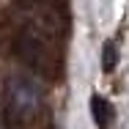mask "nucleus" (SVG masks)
Listing matches in <instances>:
<instances>
[{"mask_svg": "<svg viewBox=\"0 0 129 129\" xmlns=\"http://www.w3.org/2000/svg\"><path fill=\"white\" fill-rule=\"evenodd\" d=\"M14 50L17 58L25 63L30 72L41 74V77H60L63 72V58L58 50V41H50L39 33H30V30H19L17 33V41H14Z\"/></svg>", "mask_w": 129, "mask_h": 129, "instance_id": "nucleus-1", "label": "nucleus"}, {"mask_svg": "<svg viewBox=\"0 0 129 129\" xmlns=\"http://www.w3.org/2000/svg\"><path fill=\"white\" fill-rule=\"evenodd\" d=\"M3 99H6V113H8L11 124H27L41 110L44 93H41V85L33 77L11 74L3 85Z\"/></svg>", "mask_w": 129, "mask_h": 129, "instance_id": "nucleus-2", "label": "nucleus"}, {"mask_svg": "<svg viewBox=\"0 0 129 129\" xmlns=\"http://www.w3.org/2000/svg\"><path fill=\"white\" fill-rule=\"evenodd\" d=\"M91 115H93V124L99 129H113L115 124V110H113V104L107 102L104 96H91Z\"/></svg>", "mask_w": 129, "mask_h": 129, "instance_id": "nucleus-3", "label": "nucleus"}, {"mask_svg": "<svg viewBox=\"0 0 129 129\" xmlns=\"http://www.w3.org/2000/svg\"><path fill=\"white\" fill-rule=\"evenodd\" d=\"M115 66H118V50H115L113 41H107L102 47V69L104 72H113Z\"/></svg>", "mask_w": 129, "mask_h": 129, "instance_id": "nucleus-4", "label": "nucleus"}, {"mask_svg": "<svg viewBox=\"0 0 129 129\" xmlns=\"http://www.w3.org/2000/svg\"><path fill=\"white\" fill-rule=\"evenodd\" d=\"M0 129H14V124H11V126H8V124H6V121H0Z\"/></svg>", "mask_w": 129, "mask_h": 129, "instance_id": "nucleus-5", "label": "nucleus"}]
</instances>
